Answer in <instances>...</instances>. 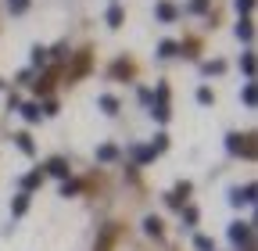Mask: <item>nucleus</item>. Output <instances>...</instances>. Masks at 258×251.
<instances>
[{
    "instance_id": "aec40b11",
    "label": "nucleus",
    "mask_w": 258,
    "mask_h": 251,
    "mask_svg": "<svg viewBox=\"0 0 258 251\" xmlns=\"http://www.w3.org/2000/svg\"><path fill=\"white\" fill-rule=\"evenodd\" d=\"M72 194H79V183H69V179H64V183H61V198H72Z\"/></svg>"
},
{
    "instance_id": "7ed1b4c3",
    "label": "nucleus",
    "mask_w": 258,
    "mask_h": 251,
    "mask_svg": "<svg viewBox=\"0 0 258 251\" xmlns=\"http://www.w3.org/2000/svg\"><path fill=\"white\" fill-rule=\"evenodd\" d=\"M230 201L233 205H251L254 201V183H247L244 191H230Z\"/></svg>"
},
{
    "instance_id": "5701e85b",
    "label": "nucleus",
    "mask_w": 258,
    "mask_h": 251,
    "mask_svg": "<svg viewBox=\"0 0 258 251\" xmlns=\"http://www.w3.org/2000/svg\"><path fill=\"white\" fill-rule=\"evenodd\" d=\"M8 8H11V15H22L29 8V0H8Z\"/></svg>"
},
{
    "instance_id": "7c9ffc66",
    "label": "nucleus",
    "mask_w": 258,
    "mask_h": 251,
    "mask_svg": "<svg viewBox=\"0 0 258 251\" xmlns=\"http://www.w3.org/2000/svg\"><path fill=\"white\" fill-rule=\"evenodd\" d=\"M237 11H240V15L247 18V11H251V0H237Z\"/></svg>"
},
{
    "instance_id": "2eb2a0df",
    "label": "nucleus",
    "mask_w": 258,
    "mask_h": 251,
    "mask_svg": "<svg viewBox=\"0 0 258 251\" xmlns=\"http://www.w3.org/2000/svg\"><path fill=\"white\" fill-rule=\"evenodd\" d=\"M108 25H111V29L122 25V8H108Z\"/></svg>"
},
{
    "instance_id": "cd10ccee",
    "label": "nucleus",
    "mask_w": 258,
    "mask_h": 251,
    "mask_svg": "<svg viewBox=\"0 0 258 251\" xmlns=\"http://www.w3.org/2000/svg\"><path fill=\"white\" fill-rule=\"evenodd\" d=\"M240 97H244V104H254V86H251V83L244 86V93H240Z\"/></svg>"
},
{
    "instance_id": "6e6552de",
    "label": "nucleus",
    "mask_w": 258,
    "mask_h": 251,
    "mask_svg": "<svg viewBox=\"0 0 258 251\" xmlns=\"http://www.w3.org/2000/svg\"><path fill=\"white\" fill-rule=\"evenodd\" d=\"M154 11H158V18H161V22H172V18H176V8H172V4H165V0H161Z\"/></svg>"
},
{
    "instance_id": "f257e3e1",
    "label": "nucleus",
    "mask_w": 258,
    "mask_h": 251,
    "mask_svg": "<svg viewBox=\"0 0 258 251\" xmlns=\"http://www.w3.org/2000/svg\"><path fill=\"white\" fill-rule=\"evenodd\" d=\"M247 237H251V226H247V223H233V226H230V240H233L237 247L244 244V251H251V240H247Z\"/></svg>"
},
{
    "instance_id": "f8f14e48",
    "label": "nucleus",
    "mask_w": 258,
    "mask_h": 251,
    "mask_svg": "<svg viewBox=\"0 0 258 251\" xmlns=\"http://www.w3.org/2000/svg\"><path fill=\"white\" fill-rule=\"evenodd\" d=\"M32 65H36V69L47 65V47H32Z\"/></svg>"
},
{
    "instance_id": "6ab92c4d",
    "label": "nucleus",
    "mask_w": 258,
    "mask_h": 251,
    "mask_svg": "<svg viewBox=\"0 0 258 251\" xmlns=\"http://www.w3.org/2000/svg\"><path fill=\"white\" fill-rule=\"evenodd\" d=\"M237 36H240V40H244V43H247V40H251V22H247V18H244V22H240V25H237Z\"/></svg>"
},
{
    "instance_id": "c85d7f7f",
    "label": "nucleus",
    "mask_w": 258,
    "mask_h": 251,
    "mask_svg": "<svg viewBox=\"0 0 258 251\" xmlns=\"http://www.w3.org/2000/svg\"><path fill=\"white\" fill-rule=\"evenodd\" d=\"M183 223H186V226H194V223H198V212L186 208V212H183Z\"/></svg>"
},
{
    "instance_id": "a878e982",
    "label": "nucleus",
    "mask_w": 258,
    "mask_h": 251,
    "mask_svg": "<svg viewBox=\"0 0 258 251\" xmlns=\"http://www.w3.org/2000/svg\"><path fill=\"white\" fill-rule=\"evenodd\" d=\"M198 101H201V104H212V101H215V97H212V90H208V86H201V90H198Z\"/></svg>"
},
{
    "instance_id": "a211bd4d",
    "label": "nucleus",
    "mask_w": 258,
    "mask_h": 251,
    "mask_svg": "<svg viewBox=\"0 0 258 251\" xmlns=\"http://www.w3.org/2000/svg\"><path fill=\"white\" fill-rule=\"evenodd\" d=\"M151 115H154V118H158V122H165V118H169V104H161V101H158V104H154V111H151Z\"/></svg>"
},
{
    "instance_id": "20e7f679",
    "label": "nucleus",
    "mask_w": 258,
    "mask_h": 251,
    "mask_svg": "<svg viewBox=\"0 0 258 251\" xmlns=\"http://www.w3.org/2000/svg\"><path fill=\"white\" fill-rule=\"evenodd\" d=\"M47 172H50V176H61V179H69V162H64V158H50V162H47Z\"/></svg>"
},
{
    "instance_id": "423d86ee",
    "label": "nucleus",
    "mask_w": 258,
    "mask_h": 251,
    "mask_svg": "<svg viewBox=\"0 0 258 251\" xmlns=\"http://www.w3.org/2000/svg\"><path fill=\"white\" fill-rule=\"evenodd\" d=\"M97 158H101V162H115L118 158V147L115 144H101V147H97Z\"/></svg>"
},
{
    "instance_id": "393cba45",
    "label": "nucleus",
    "mask_w": 258,
    "mask_h": 251,
    "mask_svg": "<svg viewBox=\"0 0 258 251\" xmlns=\"http://www.w3.org/2000/svg\"><path fill=\"white\" fill-rule=\"evenodd\" d=\"M226 65H222V61H208V65H205V76H219Z\"/></svg>"
},
{
    "instance_id": "bb28decb",
    "label": "nucleus",
    "mask_w": 258,
    "mask_h": 251,
    "mask_svg": "<svg viewBox=\"0 0 258 251\" xmlns=\"http://www.w3.org/2000/svg\"><path fill=\"white\" fill-rule=\"evenodd\" d=\"M47 54H54V57H69V43H57V47L47 50Z\"/></svg>"
},
{
    "instance_id": "412c9836",
    "label": "nucleus",
    "mask_w": 258,
    "mask_h": 251,
    "mask_svg": "<svg viewBox=\"0 0 258 251\" xmlns=\"http://www.w3.org/2000/svg\"><path fill=\"white\" fill-rule=\"evenodd\" d=\"M25 208H29V194H18V198H15V215H22Z\"/></svg>"
},
{
    "instance_id": "f3484780",
    "label": "nucleus",
    "mask_w": 258,
    "mask_h": 251,
    "mask_svg": "<svg viewBox=\"0 0 258 251\" xmlns=\"http://www.w3.org/2000/svg\"><path fill=\"white\" fill-rule=\"evenodd\" d=\"M194 247H198V251H215V240H212V237H198V240H194Z\"/></svg>"
},
{
    "instance_id": "dca6fc26",
    "label": "nucleus",
    "mask_w": 258,
    "mask_h": 251,
    "mask_svg": "<svg viewBox=\"0 0 258 251\" xmlns=\"http://www.w3.org/2000/svg\"><path fill=\"white\" fill-rule=\"evenodd\" d=\"M240 69H244V76H247V79L254 76V57H251V54H244V57H240Z\"/></svg>"
},
{
    "instance_id": "9d476101",
    "label": "nucleus",
    "mask_w": 258,
    "mask_h": 251,
    "mask_svg": "<svg viewBox=\"0 0 258 251\" xmlns=\"http://www.w3.org/2000/svg\"><path fill=\"white\" fill-rule=\"evenodd\" d=\"M144 230H147L151 237H158V233H161V219H158V215H147V219H144Z\"/></svg>"
},
{
    "instance_id": "9b49d317",
    "label": "nucleus",
    "mask_w": 258,
    "mask_h": 251,
    "mask_svg": "<svg viewBox=\"0 0 258 251\" xmlns=\"http://www.w3.org/2000/svg\"><path fill=\"white\" fill-rule=\"evenodd\" d=\"M176 50H179V47H176L172 40H161V43H158V57H172Z\"/></svg>"
},
{
    "instance_id": "1a4fd4ad",
    "label": "nucleus",
    "mask_w": 258,
    "mask_h": 251,
    "mask_svg": "<svg viewBox=\"0 0 258 251\" xmlns=\"http://www.w3.org/2000/svg\"><path fill=\"white\" fill-rule=\"evenodd\" d=\"M22 118L25 122H40V104H22Z\"/></svg>"
},
{
    "instance_id": "ddd939ff",
    "label": "nucleus",
    "mask_w": 258,
    "mask_h": 251,
    "mask_svg": "<svg viewBox=\"0 0 258 251\" xmlns=\"http://www.w3.org/2000/svg\"><path fill=\"white\" fill-rule=\"evenodd\" d=\"M101 108H104V115H115V111H118V101L111 97V93H104V97H101Z\"/></svg>"
},
{
    "instance_id": "4be33fe9",
    "label": "nucleus",
    "mask_w": 258,
    "mask_h": 251,
    "mask_svg": "<svg viewBox=\"0 0 258 251\" xmlns=\"http://www.w3.org/2000/svg\"><path fill=\"white\" fill-rule=\"evenodd\" d=\"M22 186H25V191H32V186H40V172H29V176L22 179Z\"/></svg>"
},
{
    "instance_id": "b1692460",
    "label": "nucleus",
    "mask_w": 258,
    "mask_h": 251,
    "mask_svg": "<svg viewBox=\"0 0 258 251\" xmlns=\"http://www.w3.org/2000/svg\"><path fill=\"white\" fill-rule=\"evenodd\" d=\"M165 147H169V137H165V133H158V137H154V147H151V151L158 154V151H165Z\"/></svg>"
},
{
    "instance_id": "0eeeda50",
    "label": "nucleus",
    "mask_w": 258,
    "mask_h": 251,
    "mask_svg": "<svg viewBox=\"0 0 258 251\" xmlns=\"http://www.w3.org/2000/svg\"><path fill=\"white\" fill-rule=\"evenodd\" d=\"M129 154H133L137 162H151L154 158V151L151 147H140V144H129Z\"/></svg>"
},
{
    "instance_id": "4468645a",
    "label": "nucleus",
    "mask_w": 258,
    "mask_h": 251,
    "mask_svg": "<svg viewBox=\"0 0 258 251\" xmlns=\"http://www.w3.org/2000/svg\"><path fill=\"white\" fill-rule=\"evenodd\" d=\"M15 144H18L25 154H32V151H36V147H32V137H29V133H18V137H15Z\"/></svg>"
},
{
    "instance_id": "39448f33",
    "label": "nucleus",
    "mask_w": 258,
    "mask_h": 251,
    "mask_svg": "<svg viewBox=\"0 0 258 251\" xmlns=\"http://www.w3.org/2000/svg\"><path fill=\"white\" fill-rule=\"evenodd\" d=\"M186 194H190V183H179V186H176V191H172V194H169L165 201H169L172 208H179V205L186 201Z\"/></svg>"
},
{
    "instance_id": "f03ea898",
    "label": "nucleus",
    "mask_w": 258,
    "mask_h": 251,
    "mask_svg": "<svg viewBox=\"0 0 258 251\" xmlns=\"http://www.w3.org/2000/svg\"><path fill=\"white\" fill-rule=\"evenodd\" d=\"M226 151H230V154H251V144H247V137L230 133V137H226Z\"/></svg>"
},
{
    "instance_id": "c756f323",
    "label": "nucleus",
    "mask_w": 258,
    "mask_h": 251,
    "mask_svg": "<svg viewBox=\"0 0 258 251\" xmlns=\"http://www.w3.org/2000/svg\"><path fill=\"white\" fill-rule=\"evenodd\" d=\"M205 8H208V0H190V11H198V15H201Z\"/></svg>"
}]
</instances>
